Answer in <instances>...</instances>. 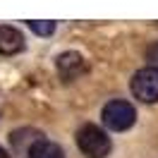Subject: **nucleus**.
I'll return each instance as SVG.
<instances>
[{
  "label": "nucleus",
  "instance_id": "obj_8",
  "mask_svg": "<svg viewBox=\"0 0 158 158\" xmlns=\"http://www.w3.org/2000/svg\"><path fill=\"white\" fill-rule=\"evenodd\" d=\"M148 60H151V67H158V43L148 50Z\"/></svg>",
  "mask_w": 158,
  "mask_h": 158
},
{
  "label": "nucleus",
  "instance_id": "obj_6",
  "mask_svg": "<svg viewBox=\"0 0 158 158\" xmlns=\"http://www.w3.org/2000/svg\"><path fill=\"white\" fill-rule=\"evenodd\" d=\"M27 158H65V151L60 144L50 141V139H34L31 146L27 148Z\"/></svg>",
  "mask_w": 158,
  "mask_h": 158
},
{
  "label": "nucleus",
  "instance_id": "obj_2",
  "mask_svg": "<svg viewBox=\"0 0 158 158\" xmlns=\"http://www.w3.org/2000/svg\"><path fill=\"white\" fill-rule=\"evenodd\" d=\"M101 118H103V125L108 129H113V132H125V129H129L134 125L137 110H134L132 103H127V101H122V98H115V101H110V103H106Z\"/></svg>",
  "mask_w": 158,
  "mask_h": 158
},
{
  "label": "nucleus",
  "instance_id": "obj_5",
  "mask_svg": "<svg viewBox=\"0 0 158 158\" xmlns=\"http://www.w3.org/2000/svg\"><path fill=\"white\" fill-rule=\"evenodd\" d=\"M24 50V36L15 27H0V55H17Z\"/></svg>",
  "mask_w": 158,
  "mask_h": 158
},
{
  "label": "nucleus",
  "instance_id": "obj_3",
  "mask_svg": "<svg viewBox=\"0 0 158 158\" xmlns=\"http://www.w3.org/2000/svg\"><path fill=\"white\" fill-rule=\"evenodd\" d=\"M132 94L144 103L158 101V67H141L132 77Z\"/></svg>",
  "mask_w": 158,
  "mask_h": 158
},
{
  "label": "nucleus",
  "instance_id": "obj_1",
  "mask_svg": "<svg viewBox=\"0 0 158 158\" xmlns=\"http://www.w3.org/2000/svg\"><path fill=\"white\" fill-rule=\"evenodd\" d=\"M77 146L86 158H106L113 144H110V137L106 134V129L86 122L77 129Z\"/></svg>",
  "mask_w": 158,
  "mask_h": 158
},
{
  "label": "nucleus",
  "instance_id": "obj_7",
  "mask_svg": "<svg viewBox=\"0 0 158 158\" xmlns=\"http://www.w3.org/2000/svg\"><path fill=\"white\" fill-rule=\"evenodd\" d=\"M29 29L39 36H50L55 31V22H39V19H31L29 22Z\"/></svg>",
  "mask_w": 158,
  "mask_h": 158
},
{
  "label": "nucleus",
  "instance_id": "obj_9",
  "mask_svg": "<svg viewBox=\"0 0 158 158\" xmlns=\"http://www.w3.org/2000/svg\"><path fill=\"white\" fill-rule=\"evenodd\" d=\"M0 158H12V156H10V153H7V151H5L2 146H0Z\"/></svg>",
  "mask_w": 158,
  "mask_h": 158
},
{
  "label": "nucleus",
  "instance_id": "obj_4",
  "mask_svg": "<svg viewBox=\"0 0 158 158\" xmlns=\"http://www.w3.org/2000/svg\"><path fill=\"white\" fill-rule=\"evenodd\" d=\"M84 69H86V62H84V58H81L79 53H74V50L62 53L58 58V74H60V79H65V81L77 79Z\"/></svg>",
  "mask_w": 158,
  "mask_h": 158
}]
</instances>
